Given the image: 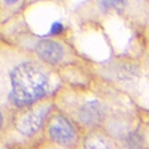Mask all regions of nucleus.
Segmentation results:
<instances>
[{
  "mask_svg": "<svg viewBox=\"0 0 149 149\" xmlns=\"http://www.w3.org/2000/svg\"><path fill=\"white\" fill-rule=\"evenodd\" d=\"M44 148L54 146L58 148H71L77 139V129L67 115L54 107L48 116L44 127Z\"/></svg>",
  "mask_w": 149,
  "mask_h": 149,
  "instance_id": "20e7f679",
  "label": "nucleus"
},
{
  "mask_svg": "<svg viewBox=\"0 0 149 149\" xmlns=\"http://www.w3.org/2000/svg\"><path fill=\"white\" fill-rule=\"evenodd\" d=\"M58 73L0 33V107L8 113L54 96Z\"/></svg>",
  "mask_w": 149,
  "mask_h": 149,
  "instance_id": "f257e3e1",
  "label": "nucleus"
},
{
  "mask_svg": "<svg viewBox=\"0 0 149 149\" xmlns=\"http://www.w3.org/2000/svg\"><path fill=\"white\" fill-rule=\"evenodd\" d=\"M26 10V0H0V26L10 23Z\"/></svg>",
  "mask_w": 149,
  "mask_h": 149,
  "instance_id": "423d86ee",
  "label": "nucleus"
},
{
  "mask_svg": "<svg viewBox=\"0 0 149 149\" xmlns=\"http://www.w3.org/2000/svg\"><path fill=\"white\" fill-rule=\"evenodd\" d=\"M2 35L27 50L37 60L55 72H57L58 68L67 64L71 55V49L58 37V33L40 36L35 33L28 26H21Z\"/></svg>",
  "mask_w": 149,
  "mask_h": 149,
  "instance_id": "7ed1b4c3",
  "label": "nucleus"
},
{
  "mask_svg": "<svg viewBox=\"0 0 149 149\" xmlns=\"http://www.w3.org/2000/svg\"><path fill=\"white\" fill-rule=\"evenodd\" d=\"M82 149H114L105 136L98 132H90L81 142Z\"/></svg>",
  "mask_w": 149,
  "mask_h": 149,
  "instance_id": "0eeeda50",
  "label": "nucleus"
},
{
  "mask_svg": "<svg viewBox=\"0 0 149 149\" xmlns=\"http://www.w3.org/2000/svg\"><path fill=\"white\" fill-rule=\"evenodd\" d=\"M54 107L51 97L12 112L0 145L5 149H43L45 123Z\"/></svg>",
  "mask_w": 149,
  "mask_h": 149,
  "instance_id": "f03ea898",
  "label": "nucleus"
},
{
  "mask_svg": "<svg viewBox=\"0 0 149 149\" xmlns=\"http://www.w3.org/2000/svg\"><path fill=\"white\" fill-rule=\"evenodd\" d=\"M73 116L84 126H95L104 118V109L99 101L91 100L84 102L73 112Z\"/></svg>",
  "mask_w": 149,
  "mask_h": 149,
  "instance_id": "39448f33",
  "label": "nucleus"
},
{
  "mask_svg": "<svg viewBox=\"0 0 149 149\" xmlns=\"http://www.w3.org/2000/svg\"><path fill=\"white\" fill-rule=\"evenodd\" d=\"M67 0H26V8H30L32 5L38 4V3L41 2H51V3H55V4H60L63 5L66 3Z\"/></svg>",
  "mask_w": 149,
  "mask_h": 149,
  "instance_id": "9d476101",
  "label": "nucleus"
},
{
  "mask_svg": "<svg viewBox=\"0 0 149 149\" xmlns=\"http://www.w3.org/2000/svg\"><path fill=\"white\" fill-rule=\"evenodd\" d=\"M8 120H10V113L0 107V142H1L5 132H6Z\"/></svg>",
  "mask_w": 149,
  "mask_h": 149,
  "instance_id": "1a4fd4ad",
  "label": "nucleus"
},
{
  "mask_svg": "<svg viewBox=\"0 0 149 149\" xmlns=\"http://www.w3.org/2000/svg\"><path fill=\"white\" fill-rule=\"evenodd\" d=\"M94 4L101 12L123 10L127 4V0H94Z\"/></svg>",
  "mask_w": 149,
  "mask_h": 149,
  "instance_id": "6e6552de",
  "label": "nucleus"
}]
</instances>
